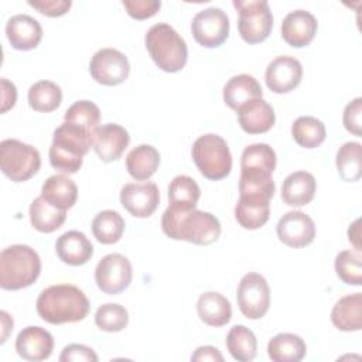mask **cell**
<instances>
[{"instance_id":"e575fe53","label":"cell","mask_w":362,"mask_h":362,"mask_svg":"<svg viewBox=\"0 0 362 362\" xmlns=\"http://www.w3.org/2000/svg\"><path fill=\"white\" fill-rule=\"evenodd\" d=\"M291 136L298 146L315 148L325 140L327 132L320 119L314 116H300L291 124Z\"/></svg>"},{"instance_id":"836d02e7","label":"cell","mask_w":362,"mask_h":362,"mask_svg":"<svg viewBox=\"0 0 362 362\" xmlns=\"http://www.w3.org/2000/svg\"><path fill=\"white\" fill-rule=\"evenodd\" d=\"M362 146L358 141H346L337 151L335 164L339 177L346 182L359 181L362 174Z\"/></svg>"},{"instance_id":"d590c367","label":"cell","mask_w":362,"mask_h":362,"mask_svg":"<svg viewBox=\"0 0 362 362\" xmlns=\"http://www.w3.org/2000/svg\"><path fill=\"white\" fill-rule=\"evenodd\" d=\"M28 105L35 112H52L62 102V90L52 81H38L28 89Z\"/></svg>"},{"instance_id":"4316f807","label":"cell","mask_w":362,"mask_h":362,"mask_svg":"<svg viewBox=\"0 0 362 362\" xmlns=\"http://www.w3.org/2000/svg\"><path fill=\"white\" fill-rule=\"evenodd\" d=\"M160 165V153L150 144H140L126 156L127 173L137 181L148 180Z\"/></svg>"},{"instance_id":"5b68a950","label":"cell","mask_w":362,"mask_h":362,"mask_svg":"<svg viewBox=\"0 0 362 362\" xmlns=\"http://www.w3.org/2000/svg\"><path fill=\"white\" fill-rule=\"evenodd\" d=\"M146 48L164 72L181 71L188 59V48L184 38L167 23H158L148 28L144 37Z\"/></svg>"},{"instance_id":"b9f144b4","label":"cell","mask_w":362,"mask_h":362,"mask_svg":"<svg viewBox=\"0 0 362 362\" xmlns=\"http://www.w3.org/2000/svg\"><path fill=\"white\" fill-rule=\"evenodd\" d=\"M59 362H98V355L86 345L69 344L62 349Z\"/></svg>"},{"instance_id":"277c9868","label":"cell","mask_w":362,"mask_h":362,"mask_svg":"<svg viewBox=\"0 0 362 362\" xmlns=\"http://www.w3.org/2000/svg\"><path fill=\"white\" fill-rule=\"evenodd\" d=\"M41 273L38 253L27 245H11L0 253V287L16 291L31 286Z\"/></svg>"},{"instance_id":"74e56055","label":"cell","mask_w":362,"mask_h":362,"mask_svg":"<svg viewBox=\"0 0 362 362\" xmlns=\"http://www.w3.org/2000/svg\"><path fill=\"white\" fill-rule=\"evenodd\" d=\"M337 276L349 286L362 284V257L361 252L342 250L335 257Z\"/></svg>"},{"instance_id":"7bdbcfd3","label":"cell","mask_w":362,"mask_h":362,"mask_svg":"<svg viewBox=\"0 0 362 362\" xmlns=\"http://www.w3.org/2000/svg\"><path fill=\"white\" fill-rule=\"evenodd\" d=\"M28 6L38 10L41 14L48 17H59L68 13L72 6L71 0H38L28 1Z\"/></svg>"},{"instance_id":"7c38bea8","label":"cell","mask_w":362,"mask_h":362,"mask_svg":"<svg viewBox=\"0 0 362 362\" xmlns=\"http://www.w3.org/2000/svg\"><path fill=\"white\" fill-rule=\"evenodd\" d=\"M89 72L98 83L115 86L127 79L130 64L127 57L119 49L102 48L90 58Z\"/></svg>"},{"instance_id":"1f68e13d","label":"cell","mask_w":362,"mask_h":362,"mask_svg":"<svg viewBox=\"0 0 362 362\" xmlns=\"http://www.w3.org/2000/svg\"><path fill=\"white\" fill-rule=\"evenodd\" d=\"M124 219L122 215L112 209H105L92 221V233L102 245H113L120 240L124 232Z\"/></svg>"},{"instance_id":"e0dca14e","label":"cell","mask_w":362,"mask_h":362,"mask_svg":"<svg viewBox=\"0 0 362 362\" xmlns=\"http://www.w3.org/2000/svg\"><path fill=\"white\" fill-rule=\"evenodd\" d=\"M54 349L52 335L41 327L30 325L23 328L16 338V351L25 361L48 359Z\"/></svg>"},{"instance_id":"7402d4cb","label":"cell","mask_w":362,"mask_h":362,"mask_svg":"<svg viewBox=\"0 0 362 362\" xmlns=\"http://www.w3.org/2000/svg\"><path fill=\"white\" fill-rule=\"evenodd\" d=\"M317 181L311 173L294 171L283 181L281 199L288 206H304L313 201Z\"/></svg>"},{"instance_id":"9a60e30c","label":"cell","mask_w":362,"mask_h":362,"mask_svg":"<svg viewBox=\"0 0 362 362\" xmlns=\"http://www.w3.org/2000/svg\"><path fill=\"white\" fill-rule=\"evenodd\" d=\"M277 236L290 247H304L315 238V223L303 211H290L279 219Z\"/></svg>"},{"instance_id":"484cf974","label":"cell","mask_w":362,"mask_h":362,"mask_svg":"<svg viewBox=\"0 0 362 362\" xmlns=\"http://www.w3.org/2000/svg\"><path fill=\"white\" fill-rule=\"evenodd\" d=\"M331 321L339 331H359L362 328V294L341 297L331 311Z\"/></svg>"},{"instance_id":"cb8c5ba5","label":"cell","mask_w":362,"mask_h":362,"mask_svg":"<svg viewBox=\"0 0 362 362\" xmlns=\"http://www.w3.org/2000/svg\"><path fill=\"white\" fill-rule=\"evenodd\" d=\"M41 197L55 208L66 211L76 202L78 187L68 175L55 174L44 181Z\"/></svg>"},{"instance_id":"44dd1931","label":"cell","mask_w":362,"mask_h":362,"mask_svg":"<svg viewBox=\"0 0 362 362\" xmlns=\"http://www.w3.org/2000/svg\"><path fill=\"white\" fill-rule=\"evenodd\" d=\"M55 252L61 262L69 266H82L93 256V246L85 233L68 230L57 239Z\"/></svg>"},{"instance_id":"603a6c76","label":"cell","mask_w":362,"mask_h":362,"mask_svg":"<svg viewBox=\"0 0 362 362\" xmlns=\"http://www.w3.org/2000/svg\"><path fill=\"white\" fill-rule=\"evenodd\" d=\"M263 96V90L256 78L247 74H240L232 76L223 86V100L225 103L238 110L245 103L260 99Z\"/></svg>"},{"instance_id":"d6a6232c","label":"cell","mask_w":362,"mask_h":362,"mask_svg":"<svg viewBox=\"0 0 362 362\" xmlns=\"http://www.w3.org/2000/svg\"><path fill=\"white\" fill-rule=\"evenodd\" d=\"M226 348L233 359L249 362L256 358L257 339L245 325H233L226 335Z\"/></svg>"},{"instance_id":"f546056e","label":"cell","mask_w":362,"mask_h":362,"mask_svg":"<svg viewBox=\"0 0 362 362\" xmlns=\"http://www.w3.org/2000/svg\"><path fill=\"white\" fill-rule=\"evenodd\" d=\"M201 197V189L197 181L188 175H177L168 185V199L170 208L180 211L195 209L198 199Z\"/></svg>"},{"instance_id":"2e32d148","label":"cell","mask_w":362,"mask_h":362,"mask_svg":"<svg viewBox=\"0 0 362 362\" xmlns=\"http://www.w3.org/2000/svg\"><path fill=\"white\" fill-rule=\"evenodd\" d=\"M129 141L130 136L123 126L117 123H106L95 130L92 147L103 163H110L120 158L129 146Z\"/></svg>"},{"instance_id":"d6986e66","label":"cell","mask_w":362,"mask_h":362,"mask_svg":"<svg viewBox=\"0 0 362 362\" xmlns=\"http://www.w3.org/2000/svg\"><path fill=\"white\" fill-rule=\"evenodd\" d=\"M6 35L14 49L28 51L40 44L42 27L28 14H16L6 24Z\"/></svg>"},{"instance_id":"4fadbf2b","label":"cell","mask_w":362,"mask_h":362,"mask_svg":"<svg viewBox=\"0 0 362 362\" xmlns=\"http://www.w3.org/2000/svg\"><path fill=\"white\" fill-rule=\"evenodd\" d=\"M160 202V191L154 182H129L120 189V204L136 218H148Z\"/></svg>"},{"instance_id":"ee69618b","label":"cell","mask_w":362,"mask_h":362,"mask_svg":"<svg viewBox=\"0 0 362 362\" xmlns=\"http://www.w3.org/2000/svg\"><path fill=\"white\" fill-rule=\"evenodd\" d=\"M191 361L194 362H202V361H212V362H222L223 356L219 352L218 348L205 345V346H198L195 352L191 355Z\"/></svg>"},{"instance_id":"4dcf8cb0","label":"cell","mask_w":362,"mask_h":362,"mask_svg":"<svg viewBox=\"0 0 362 362\" xmlns=\"http://www.w3.org/2000/svg\"><path fill=\"white\" fill-rule=\"evenodd\" d=\"M270 216V201L239 197L235 206V218L243 229L255 230L262 228Z\"/></svg>"},{"instance_id":"f35d334b","label":"cell","mask_w":362,"mask_h":362,"mask_svg":"<svg viewBox=\"0 0 362 362\" xmlns=\"http://www.w3.org/2000/svg\"><path fill=\"white\" fill-rule=\"evenodd\" d=\"M129 313L116 303H106L95 313V324L99 329L106 332H119L127 327Z\"/></svg>"},{"instance_id":"ab89813d","label":"cell","mask_w":362,"mask_h":362,"mask_svg":"<svg viewBox=\"0 0 362 362\" xmlns=\"http://www.w3.org/2000/svg\"><path fill=\"white\" fill-rule=\"evenodd\" d=\"M127 14L136 20H146L153 17L161 7L160 0H123Z\"/></svg>"},{"instance_id":"6da1fadb","label":"cell","mask_w":362,"mask_h":362,"mask_svg":"<svg viewBox=\"0 0 362 362\" xmlns=\"http://www.w3.org/2000/svg\"><path fill=\"white\" fill-rule=\"evenodd\" d=\"M163 232L174 240L194 245H211L221 236V223L209 212L199 209L180 211L167 206L161 216Z\"/></svg>"},{"instance_id":"ba28073f","label":"cell","mask_w":362,"mask_h":362,"mask_svg":"<svg viewBox=\"0 0 362 362\" xmlns=\"http://www.w3.org/2000/svg\"><path fill=\"white\" fill-rule=\"evenodd\" d=\"M233 6L239 11L238 30L245 42L259 44L270 35L273 16L266 0H233Z\"/></svg>"},{"instance_id":"5bb4252c","label":"cell","mask_w":362,"mask_h":362,"mask_svg":"<svg viewBox=\"0 0 362 362\" xmlns=\"http://www.w3.org/2000/svg\"><path fill=\"white\" fill-rule=\"evenodd\" d=\"M303 78L301 62L290 55L276 57L266 68V85L274 93H287L297 88Z\"/></svg>"},{"instance_id":"7dc6e473","label":"cell","mask_w":362,"mask_h":362,"mask_svg":"<svg viewBox=\"0 0 362 362\" xmlns=\"http://www.w3.org/2000/svg\"><path fill=\"white\" fill-rule=\"evenodd\" d=\"M1 317V327H3V332H1V342L6 341L8 332L13 329V318H10V315L6 311L0 313Z\"/></svg>"},{"instance_id":"ac0fdd59","label":"cell","mask_w":362,"mask_h":362,"mask_svg":"<svg viewBox=\"0 0 362 362\" xmlns=\"http://www.w3.org/2000/svg\"><path fill=\"white\" fill-rule=\"evenodd\" d=\"M317 28L318 23L314 14L307 10H294L281 23V37L288 45L301 48L314 40Z\"/></svg>"},{"instance_id":"f6af8a7d","label":"cell","mask_w":362,"mask_h":362,"mask_svg":"<svg viewBox=\"0 0 362 362\" xmlns=\"http://www.w3.org/2000/svg\"><path fill=\"white\" fill-rule=\"evenodd\" d=\"M1 89H3V102H1V113H6L16 105L17 100V90L13 82L1 78Z\"/></svg>"},{"instance_id":"30bf717a","label":"cell","mask_w":362,"mask_h":362,"mask_svg":"<svg viewBox=\"0 0 362 362\" xmlns=\"http://www.w3.org/2000/svg\"><path fill=\"white\" fill-rule=\"evenodd\" d=\"M133 277L130 260L120 253H109L103 256L95 269V281L105 294H119L124 291Z\"/></svg>"},{"instance_id":"d4e9b609","label":"cell","mask_w":362,"mask_h":362,"mask_svg":"<svg viewBox=\"0 0 362 362\" xmlns=\"http://www.w3.org/2000/svg\"><path fill=\"white\" fill-rule=\"evenodd\" d=\"M197 313L201 321L209 327H223L230 321L232 307L229 300L216 291H206L197 301Z\"/></svg>"},{"instance_id":"60d3db41","label":"cell","mask_w":362,"mask_h":362,"mask_svg":"<svg viewBox=\"0 0 362 362\" xmlns=\"http://www.w3.org/2000/svg\"><path fill=\"white\" fill-rule=\"evenodd\" d=\"M342 122H344V127L355 134V136H361L362 134V98H355L352 102H349L345 109H344V115H342Z\"/></svg>"},{"instance_id":"ffe728a7","label":"cell","mask_w":362,"mask_h":362,"mask_svg":"<svg viewBox=\"0 0 362 362\" xmlns=\"http://www.w3.org/2000/svg\"><path fill=\"white\" fill-rule=\"evenodd\" d=\"M236 112L242 130L249 134L266 133L276 122L273 107L263 98L245 103Z\"/></svg>"},{"instance_id":"3957f363","label":"cell","mask_w":362,"mask_h":362,"mask_svg":"<svg viewBox=\"0 0 362 362\" xmlns=\"http://www.w3.org/2000/svg\"><path fill=\"white\" fill-rule=\"evenodd\" d=\"M93 133L64 122L55 129L49 147V163L55 170L74 174L82 167L83 156L92 147Z\"/></svg>"},{"instance_id":"8992f818","label":"cell","mask_w":362,"mask_h":362,"mask_svg":"<svg viewBox=\"0 0 362 362\" xmlns=\"http://www.w3.org/2000/svg\"><path fill=\"white\" fill-rule=\"evenodd\" d=\"M192 160L199 173L212 181L222 180L232 170V156L228 143L218 134L199 136L192 144Z\"/></svg>"},{"instance_id":"bcb514c9","label":"cell","mask_w":362,"mask_h":362,"mask_svg":"<svg viewBox=\"0 0 362 362\" xmlns=\"http://www.w3.org/2000/svg\"><path fill=\"white\" fill-rule=\"evenodd\" d=\"M359 223H361V221L359 219H356L351 226H349V229H348V239H349V242H352V245L355 246V249H356V252H361V245H359Z\"/></svg>"},{"instance_id":"f1b7e54d","label":"cell","mask_w":362,"mask_h":362,"mask_svg":"<svg viewBox=\"0 0 362 362\" xmlns=\"http://www.w3.org/2000/svg\"><path fill=\"white\" fill-rule=\"evenodd\" d=\"M66 218V211L58 209L47 202L41 195L30 205V221L35 230L51 233L59 229Z\"/></svg>"},{"instance_id":"83f0119b","label":"cell","mask_w":362,"mask_h":362,"mask_svg":"<svg viewBox=\"0 0 362 362\" xmlns=\"http://www.w3.org/2000/svg\"><path fill=\"white\" fill-rule=\"evenodd\" d=\"M305 352L304 339L290 332L277 334L267 344V354L273 362H300Z\"/></svg>"},{"instance_id":"9c48e42d","label":"cell","mask_w":362,"mask_h":362,"mask_svg":"<svg viewBox=\"0 0 362 362\" xmlns=\"http://www.w3.org/2000/svg\"><path fill=\"white\" fill-rule=\"evenodd\" d=\"M236 301L240 313L249 320L264 317L270 307V288L259 273L245 274L238 286Z\"/></svg>"},{"instance_id":"8d00e7d4","label":"cell","mask_w":362,"mask_h":362,"mask_svg":"<svg viewBox=\"0 0 362 362\" xmlns=\"http://www.w3.org/2000/svg\"><path fill=\"white\" fill-rule=\"evenodd\" d=\"M99 120H100V110L90 100H78L72 103L64 115V122L76 124L90 133H95V130L98 129Z\"/></svg>"},{"instance_id":"52a82bcc","label":"cell","mask_w":362,"mask_h":362,"mask_svg":"<svg viewBox=\"0 0 362 362\" xmlns=\"http://www.w3.org/2000/svg\"><path fill=\"white\" fill-rule=\"evenodd\" d=\"M0 167L7 178L23 182L38 173L41 157L35 147L17 139H6L0 143Z\"/></svg>"},{"instance_id":"8fae6325","label":"cell","mask_w":362,"mask_h":362,"mask_svg":"<svg viewBox=\"0 0 362 362\" xmlns=\"http://www.w3.org/2000/svg\"><path fill=\"white\" fill-rule=\"evenodd\" d=\"M195 41L205 48L222 45L229 35V18L219 7H208L198 11L191 23Z\"/></svg>"},{"instance_id":"7a4b0ae2","label":"cell","mask_w":362,"mask_h":362,"mask_svg":"<svg viewBox=\"0 0 362 362\" xmlns=\"http://www.w3.org/2000/svg\"><path fill=\"white\" fill-rule=\"evenodd\" d=\"M35 308L41 320L59 325L83 320L89 313V300L76 286L55 284L40 293Z\"/></svg>"}]
</instances>
